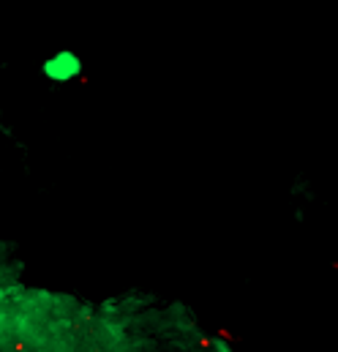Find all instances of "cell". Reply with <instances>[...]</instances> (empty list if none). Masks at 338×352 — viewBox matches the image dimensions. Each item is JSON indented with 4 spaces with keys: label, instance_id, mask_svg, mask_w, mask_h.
Masks as SVG:
<instances>
[{
    "label": "cell",
    "instance_id": "6da1fadb",
    "mask_svg": "<svg viewBox=\"0 0 338 352\" xmlns=\"http://www.w3.org/2000/svg\"><path fill=\"white\" fill-rule=\"evenodd\" d=\"M82 74L84 60L80 58V52H74V50H58V52H52L49 58L41 60V77L47 82L69 85V82L82 80Z\"/></svg>",
    "mask_w": 338,
    "mask_h": 352
}]
</instances>
